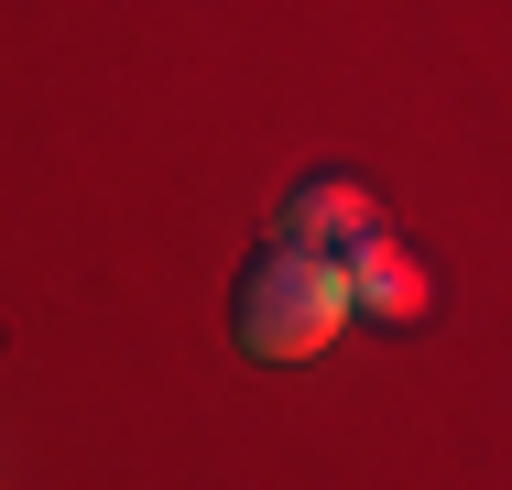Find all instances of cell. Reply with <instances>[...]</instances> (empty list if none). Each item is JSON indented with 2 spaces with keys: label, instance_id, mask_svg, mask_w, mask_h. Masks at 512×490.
Wrapping results in <instances>:
<instances>
[{
  "label": "cell",
  "instance_id": "cell-1",
  "mask_svg": "<svg viewBox=\"0 0 512 490\" xmlns=\"http://www.w3.org/2000/svg\"><path fill=\"white\" fill-rule=\"evenodd\" d=\"M349 316H360V305H349V262H338V251H306V240L251 251V273L229 294V327H240L251 360H316Z\"/></svg>",
  "mask_w": 512,
  "mask_h": 490
},
{
  "label": "cell",
  "instance_id": "cell-2",
  "mask_svg": "<svg viewBox=\"0 0 512 490\" xmlns=\"http://www.w3.org/2000/svg\"><path fill=\"white\" fill-rule=\"evenodd\" d=\"M338 262H349V305H360V316H382V327H414V316H425V262H414L393 229H360Z\"/></svg>",
  "mask_w": 512,
  "mask_h": 490
},
{
  "label": "cell",
  "instance_id": "cell-3",
  "mask_svg": "<svg viewBox=\"0 0 512 490\" xmlns=\"http://www.w3.org/2000/svg\"><path fill=\"white\" fill-rule=\"evenodd\" d=\"M360 229H382L360 175H306V186L284 196V240H306V251H349Z\"/></svg>",
  "mask_w": 512,
  "mask_h": 490
}]
</instances>
